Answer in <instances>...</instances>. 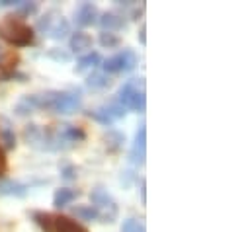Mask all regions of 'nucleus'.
Returning a JSON list of instances; mask_svg holds the SVG:
<instances>
[{
    "mask_svg": "<svg viewBox=\"0 0 252 232\" xmlns=\"http://www.w3.org/2000/svg\"><path fill=\"white\" fill-rule=\"evenodd\" d=\"M30 102L35 108V112L37 110H51L59 116H70L82 108V100L78 94L59 92V90H49L43 94H32Z\"/></svg>",
    "mask_w": 252,
    "mask_h": 232,
    "instance_id": "nucleus-1",
    "label": "nucleus"
},
{
    "mask_svg": "<svg viewBox=\"0 0 252 232\" xmlns=\"http://www.w3.org/2000/svg\"><path fill=\"white\" fill-rule=\"evenodd\" d=\"M98 24H100V28H102L104 31H112V33H116V31H120V29H126V26H127L124 16H122V14H116V12H104V14L98 18Z\"/></svg>",
    "mask_w": 252,
    "mask_h": 232,
    "instance_id": "nucleus-10",
    "label": "nucleus"
},
{
    "mask_svg": "<svg viewBox=\"0 0 252 232\" xmlns=\"http://www.w3.org/2000/svg\"><path fill=\"white\" fill-rule=\"evenodd\" d=\"M45 55L53 58V60H57V62H70L72 60V55L68 51H63V49H49Z\"/></svg>",
    "mask_w": 252,
    "mask_h": 232,
    "instance_id": "nucleus-26",
    "label": "nucleus"
},
{
    "mask_svg": "<svg viewBox=\"0 0 252 232\" xmlns=\"http://www.w3.org/2000/svg\"><path fill=\"white\" fill-rule=\"evenodd\" d=\"M28 185L16 179H0V195L2 197H26Z\"/></svg>",
    "mask_w": 252,
    "mask_h": 232,
    "instance_id": "nucleus-12",
    "label": "nucleus"
},
{
    "mask_svg": "<svg viewBox=\"0 0 252 232\" xmlns=\"http://www.w3.org/2000/svg\"><path fill=\"white\" fill-rule=\"evenodd\" d=\"M8 172V158L4 154V150L0 148V179H4V174Z\"/></svg>",
    "mask_w": 252,
    "mask_h": 232,
    "instance_id": "nucleus-29",
    "label": "nucleus"
},
{
    "mask_svg": "<svg viewBox=\"0 0 252 232\" xmlns=\"http://www.w3.org/2000/svg\"><path fill=\"white\" fill-rule=\"evenodd\" d=\"M147 158V129L145 125H139V131L135 133L133 146L129 150V162L135 166H143Z\"/></svg>",
    "mask_w": 252,
    "mask_h": 232,
    "instance_id": "nucleus-7",
    "label": "nucleus"
},
{
    "mask_svg": "<svg viewBox=\"0 0 252 232\" xmlns=\"http://www.w3.org/2000/svg\"><path fill=\"white\" fill-rule=\"evenodd\" d=\"M139 221L137 219H126L124 225H122V232H137L139 231Z\"/></svg>",
    "mask_w": 252,
    "mask_h": 232,
    "instance_id": "nucleus-28",
    "label": "nucleus"
},
{
    "mask_svg": "<svg viewBox=\"0 0 252 232\" xmlns=\"http://www.w3.org/2000/svg\"><path fill=\"white\" fill-rule=\"evenodd\" d=\"M124 143H126V135L124 133H120V131H108L106 135H104V145H106V150L108 152H118L122 146H124Z\"/></svg>",
    "mask_w": 252,
    "mask_h": 232,
    "instance_id": "nucleus-15",
    "label": "nucleus"
},
{
    "mask_svg": "<svg viewBox=\"0 0 252 232\" xmlns=\"http://www.w3.org/2000/svg\"><path fill=\"white\" fill-rule=\"evenodd\" d=\"M14 114L18 117H30L32 114H35V110L32 108V104L26 100V96L16 104V108H14Z\"/></svg>",
    "mask_w": 252,
    "mask_h": 232,
    "instance_id": "nucleus-22",
    "label": "nucleus"
},
{
    "mask_svg": "<svg viewBox=\"0 0 252 232\" xmlns=\"http://www.w3.org/2000/svg\"><path fill=\"white\" fill-rule=\"evenodd\" d=\"M86 86L92 88V90H106V88L112 86V78L106 72H92L86 78Z\"/></svg>",
    "mask_w": 252,
    "mask_h": 232,
    "instance_id": "nucleus-16",
    "label": "nucleus"
},
{
    "mask_svg": "<svg viewBox=\"0 0 252 232\" xmlns=\"http://www.w3.org/2000/svg\"><path fill=\"white\" fill-rule=\"evenodd\" d=\"M0 6H18V0H0Z\"/></svg>",
    "mask_w": 252,
    "mask_h": 232,
    "instance_id": "nucleus-32",
    "label": "nucleus"
},
{
    "mask_svg": "<svg viewBox=\"0 0 252 232\" xmlns=\"http://www.w3.org/2000/svg\"><path fill=\"white\" fill-rule=\"evenodd\" d=\"M137 232H147V231H145V225H143V223L139 225V231H137Z\"/></svg>",
    "mask_w": 252,
    "mask_h": 232,
    "instance_id": "nucleus-33",
    "label": "nucleus"
},
{
    "mask_svg": "<svg viewBox=\"0 0 252 232\" xmlns=\"http://www.w3.org/2000/svg\"><path fill=\"white\" fill-rule=\"evenodd\" d=\"M16 16H20L22 20L24 18H30V16H35L39 12V4L37 2H28V0H18V6H16Z\"/></svg>",
    "mask_w": 252,
    "mask_h": 232,
    "instance_id": "nucleus-19",
    "label": "nucleus"
},
{
    "mask_svg": "<svg viewBox=\"0 0 252 232\" xmlns=\"http://www.w3.org/2000/svg\"><path fill=\"white\" fill-rule=\"evenodd\" d=\"M0 39L12 47H30L35 39V31L20 16L8 14L0 20Z\"/></svg>",
    "mask_w": 252,
    "mask_h": 232,
    "instance_id": "nucleus-2",
    "label": "nucleus"
},
{
    "mask_svg": "<svg viewBox=\"0 0 252 232\" xmlns=\"http://www.w3.org/2000/svg\"><path fill=\"white\" fill-rule=\"evenodd\" d=\"M98 16H100V12L92 2H82L74 10V22L78 28H88V26L98 24Z\"/></svg>",
    "mask_w": 252,
    "mask_h": 232,
    "instance_id": "nucleus-9",
    "label": "nucleus"
},
{
    "mask_svg": "<svg viewBox=\"0 0 252 232\" xmlns=\"http://www.w3.org/2000/svg\"><path fill=\"white\" fill-rule=\"evenodd\" d=\"M100 45L104 49H114V47H120L122 45V37L118 33H112V31H102L100 37H98Z\"/></svg>",
    "mask_w": 252,
    "mask_h": 232,
    "instance_id": "nucleus-21",
    "label": "nucleus"
},
{
    "mask_svg": "<svg viewBox=\"0 0 252 232\" xmlns=\"http://www.w3.org/2000/svg\"><path fill=\"white\" fill-rule=\"evenodd\" d=\"M104 110H106V114L112 117V121H116V119H124L127 116V110L122 106V104H110V106H104Z\"/></svg>",
    "mask_w": 252,
    "mask_h": 232,
    "instance_id": "nucleus-23",
    "label": "nucleus"
},
{
    "mask_svg": "<svg viewBox=\"0 0 252 232\" xmlns=\"http://www.w3.org/2000/svg\"><path fill=\"white\" fill-rule=\"evenodd\" d=\"M24 141L35 148V150H49V141H47V129H41L39 125H26L24 127Z\"/></svg>",
    "mask_w": 252,
    "mask_h": 232,
    "instance_id": "nucleus-8",
    "label": "nucleus"
},
{
    "mask_svg": "<svg viewBox=\"0 0 252 232\" xmlns=\"http://www.w3.org/2000/svg\"><path fill=\"white\" fill-rule=\"evenodd\" d=\"M90 201H92V207L96 209L98 213V221L100 223H106V225H114L118 221V215H120V207L116 203V199L112 197V193L104 187H94L90 191Z\"/></svg>",
    "mask_w": 252,
    "mask_h": 232,
    "instance_id": "nucleus-5",
    "label": "nucleus"
},
{
    "mask_svg": "<svg viewBox=\"0 0 252 232\" xmlns=\"http://www.w3.org/2000/svg\"><path fill=\"white\" fill-rule=\"evenodd\" d=\"M145 82L143 78H131L118 90V104H122L126 110L143 114L147 108V98H145V90H143Z\"/></svg>",
    "mask_w": 252,
    "mask_h": 232,
    "instance_id": "nucleus-4",
    "label": "nucleus"
},
{
    "mask_svg": "<svg viewBox=\"0 0 252 232\" xmlns=\"http://www.w3.org/2000/svg\"><path fill=\"white\" fill-rule=\"evenodd\" d=\"M102 55L100 53H96V51H90L88 55H84V57L78 58V64L74 66V72H84L86 68H96V66H100L102 64Z\"/></svg>",
    "mask_w": 252,
    "mask_h": 232,
    "instance_id": "nucleus-17",
    "label": "nucleus"
},
{
    "mask_svg": "<svg viewBox=\"0 0 252 232\" xmlns=\"http://www.w3.org/2000/svg\"><path fill=\"white\" fill-rule=\"evenodd\" d=\"M2 123H4V127L0 129V141L4 143V148L6 150H14L16 148V135H14V129H12V125L6 121V119H2Z\"/></svg>",
    "mask_w": 252,
    "mask_h": 232,
    "instance_id": "nucleus-18",
    "label": "nucleus"
},
{
    "mask_svg": "<svg viewBox=\"0 0 252 232\" xmlns=\"http://www.w3.org/2000/svg\"><path fill=\"white\" fill-rule=\"evenodd\" d=\"M139 193H141V203L145 205L147 203V181H145V177L139 179Z\"/></svg>",
    "mask_w": 252,
    "mask_h": 232,
    "instance_id": "nucleus-30",
    "label": "nucleus"
},
{
    "mask_svg": "<svg viewBox=\"0 0 252 232\" xmlns=\"http://www.w3.org/2000/svg\"><path fill=\"white\" fill-rule=\"evenodd\" d=\"M68 47H70L72 53H86L92 47V35L86 33V31H82V29H78V31H74L70 35Z\"/></svg>",
    "mask_w": 252,
    "mask_h": 232,
    "instance_id": "nucleus-11",
    "label": "nucleus"
},
{
    "mask_svg": "<svg viewBox=\"0 0 252 232\" xmlns=\"http://www.w3.org/2000/svg\"><path fill=\"white\" fill-rule=\"evenodd\" d=\"M72 213L80 219V221H86V223H92V221H98V213L92 205H76L72 209Z\"/></svg>",
    "mask_w": 252,
    "mask_h": 232,
    "instance_id": "nucleus-20",
    "label": "nucleus"
},
{
    "mask_svg": "<svg viewBox=\"0 0 252 232\" xmlns=\"http://www.w3.org/2000/svg\"><path fill=\"white\" fill-rule=\"evenodd\" d=\"M145 33H147V26H141V29H139V33H137V37H139V43H141V45H145V43H147V35H145Z\"/></svg>",
    "mask_w": 252,
    "mask_h": 232,
    "instance_id": "nucleus-31",
    "label": "nucleus"
},
{
    "mask_svg": "<svg viewBox=\"0 0 252 232\" xmlns=\"http://www.w3.org/2000/svg\"><path fill=\"white\" fill-rule=\"evenodd\" d=\"M33 223L41 229V232H90L80 223L64 217V215H53L45 211H33L32 213Z\"/></svg>",
    "mask_w": 252,
    "mask_h": 232,
    "instance_id": "nucleus-3",
    "label": "nucleus"
},
{
    "mask_svg": "<svg viewBox=\"0 0 252 232\" xmlns=\"http://www.w3.org/2000/svg\"><path fill=\"white\" fill-rule=\"evenodd\" d=\"M68 33H70V24H68V20L63 18V16L57 18L55 24H53V28L49 29V37L55 39V41H63V39H66Z\"/></svg>",
    "mask_w": 252,
    "mask_h": 232,
    "instance_id": "nucleus-14",
    "label": "nucleus"
},
{
    "mask_svg": "<svg viewBox=\"0 0 252 232\" xmlns=\"http://www.w3.org/2000/svg\"><path fill=\"white\" fill-rule=\"evenodd\" d=\"M137 55H135V51L133 49H124V51H120L118 55H114V57L106 58V60H102V70L106 72V74H114V72H131L135 66H137Z\"/></svg>",
    "mask_w": 252,
    "mask_h": 232,
    "instance_id": "nucleus-6",
    "label": "nucleus"
},
{
    "mask_svg": "<svg viewBox=\"0 0 252 232\" xmlns=\"http://www.w3.org/2000/svg\"><path fill=\"white\" fill-rule=\"evenodd\" d=\"M53 16H55V12H47L43 18H39V22H37L35 28H37L39 31H43V33H49V29L53 28V24H55V20H57V18H53Z\"/></svg>",
    "mask_w": 252,
    "mask_h": 232,
    "instance_id": "nucleus-24",
    "label": "nucleus"
},
{
    "mask_svg": "<svg viewBox=\"0 0 252 232\" xmlns=\"http://www.w3.org/2000/svg\"><path fill=\"white\" fill-rule=\"evenodd\" d=\"M61 177H63L64 181H74V179L78 177L76 166H72V164H64V166H61Z\"/></svg>",
    "mask_w": 252,
    "mask_h": 232,
    "instance_id": "nucleus-27",
    "label": "nucleus"
},
{
    "mask_svg": "<svg viewBox=\"0 0 252 232\" xmlns=\"http://www.w3.org/2000/svg\"><path fill=\"white\" fill-rule=\"evenodd\" d=\"M76 197H80V191L78 189H72V187H59L53 195V207L57 209H64L68 207L72 201H76Z\"/></svg>",
    "mask_w": 252,
    "mask_h": 232,
    "instance_id": "nucleus-13",
    "label": "nucleus"
},
{
    "mask_svg": "<svg viewBox=\"0 0 252 232\" xmlns=\"http://www.w3.org/2000/svg\"><path fill=\"white\" fill-rule=\"evenodd\" d=\"M88 117H92L94 121H98V123H102V125H106V127H110V125L114 123L112 117L106 114L104 108H98V110H94V112H88Z\"/></svg>",
    "mask_w": 252,
    "mask_h": 232,
    "instance_id": "nucleus-25",
    "label": "nucleus"
}]
</instances>
